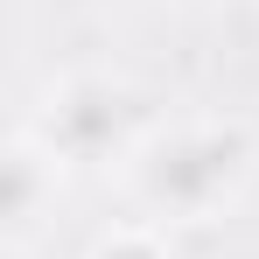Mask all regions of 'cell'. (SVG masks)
Listing matches in <instances>:
<instances>
[{"label": "cell", "mask_w": 259, "mask_h": 259, "mask_svg": "<svg viewBox=\"0 0 259 259\" xmlns=\"http://www.w3.org/2000/svg\"><path fill=\"white\" fill-rule=\"evenodd\" d=\"M91 259H168V252H161V238H154V231H140V224H133V231H119V238H105Z\"/></svg>", "instance_id": "obj_3"}, {"label": "cell", "mask_w": 259, "mask_h": 259, "mask_svg": "<svg viewBox=\"0 0 259 259\" xmlns=\"http://www.w3.org/2000/svg\"><path fill=\"white\" fill-rule=\"evenodd\" d=\"M252 182V133L238 119H196L161 133L133 161V196L161 224H210Z\"/></svg>", "instance_id": "obj_1"}, {"label": "cell", "mask_w": 259, "mask_h": 259, "mask_svg": "<svg viewBox=\"0 0 259 259\" xmlns=\"http://www.w3.org/2000/svg\"><path fill=\"white\" fill-rule=\"evenodd\" d=\"M35 140H42L56 161H91L112 133H119V91L112 84H63V91H49V112L35 119Z\"/></svg>", "instance_id": "obj_2"}]
</instances>
